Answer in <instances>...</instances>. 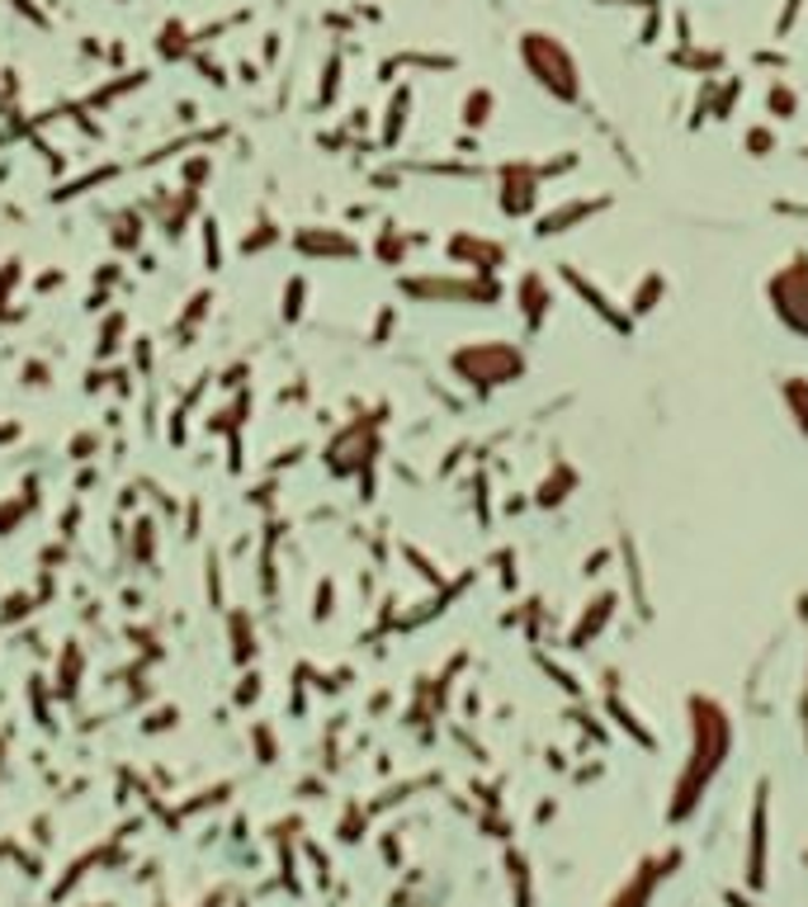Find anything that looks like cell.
<instances>
[{
    "label": "cell",
    "mask_w": 808,
    "mask_h": 907,
    "mask_svg": "<svg viewBox=\"0 0 808 907\" xmlns=\"http://www.w3.org/2000/svg\"><path fill=\"white\" fill-rule=\"evenodd\" d=\"M449 369H455V378L463 388H473L478 397H492L501 388L520 383L525 373H530V355H525L516 340H468V346H459L455 355H449Z\"/></svg>",
    "instance_id": "obj_1"
},
{
    "label": "cell",
    "mask_w": 808,
    "mask_h": 907,
    "mask_svg": "<svg viewBox=\"0 0 808 907\" xmlns=\"http://www.w3.org/2000/svg\"><path fill=\"white\" fill-rule=\"evenodd\" d=\"M690 737H695V747H690V775H686V785H681V799H676V813H686L695 799H700V789L714 770H719L724 761V751H728V714L719 699H709V695H690Z\"/></svg>",
    "instance_id": "obj_2"
},
{
    "label": "cell",
    "mask_w": 808,
    "mask_h": 907,
    "mask_svg": "<svg viewBox=\"0 0 808 907\" xmlns=\"http://www.w3.org/2000/svg\"><path fill=\"white\" fill-rule=\"evenodd\" d=\"M766 302L785 331L808 340V256H789L776 275L766 279Z\"/></svg>",
    "instance_id": "obj_3"
},
{
    "label": "cell",
    "mask_w": 808,
    "mask_h": 907,
    "mask_svg": "<svg viewBox=\"0 0 808 907\" xmlns=\"http://www.w3.org/2000/svg\"><path fill=\"white\" fill-rule=\"evenodd\" d=\"M407 293L417 298H445V302H463V308H497L506 298V283L497 275H478V279H407Z\"/></svg>",
    "instance_id": "obj_4"
},
{
    "label": "cell",
    "mask_w": 808,
    "mask_h": 907,
    "mask_svg": "<svg viewBox=\"0 0 808 907\" xmlns=\"http://www.w3.org/2000/svg\"><path fill=\"white\" fill-rule=\"evenodd\" d=\"M558 279L562 283H568V289L581 298V302H587V312L591 317H600V321H606V327L610 331H619V336H634V327H638V321L625 312V302H615L606 289H600V283L587 275V270H577V265L572 260H562L558 265Z\"/></svg>",
    "instance_id": "obj_5"
},
{
    "label": "cell",
    "mask_w": 808,
    "mask_h": 907,
    "mask_svg": "<svg viewBox=\"0 0 808 907\" xmlns=\"http://www.w3.org/2000/svg\"><path fill=\"white\" fill-rule=\"evenodd\" d=\"M539 166H506L501 170V189H497V208L506 218H535L539 208Z\"/></svg>",
    "instance_id": "obj_6"
},
{
    "label": "cell",
    "mask_w": 808,
    "mask_h": 907,
    "mask_svg": "<svg viewBox=\"0 0 808 907\" xmlns=\"http://www.w3.org/2000/svg\"><path fill=\"white\" fill-rule=\"evenodd\" d=\"M615 199L610 195H596V199H568V203H558V208H543V213H535V237H562V232H572V227L581 222H591L596 213H606Z\"/></svg>",
    "instance_id": "obj_7"
},
{
    "label": "cell",
    "mask_w": 808,
    "mask_h": 907,
    "mask_svg": "<svg viewBox=\"0 0 808 907\" xmlns=\"http://www.w3.org/2000/svg\"><path fill=\"white\" fill-rule=\"evenodd\" d=\"M511 293H516V308H520V317H525V331L539 336L543 321H549V312H553V283L543 279L539 270H525V275L516 279Z\"/></svg>",
    "instance_id": "obj_8"
},
{
    "label": "cell",
    "mask_w": 808,
    "mask_h": 907,
    "mask_svg": "<svg viewBox=\"0 0 808 907\" xmlns=\"http://www.w3.org/2000/svg\"><path fill=\"white\" fill-rule=\"evenodd\" d=\"M449 260H463V265H473L478 275H497L506 260H511V251H506L501 241H492V237H478V232H455L449 237Z\"/></svg>",
    "instance_id": "obj_9"
},
{
    "label": "cell",
    "mask_w": 808,
    "mask_h": 907,
    "mask_svg": "<svg viewBox=\"0 0 808 907\" xmlns=\"http://www.w3.org/2000/svg\"><path fill=\"white\" fill-rule=\"evenodd\" d=\"M619 615V591H600L596 600L581 605L577 624L568 629V648H591V642L610 629V619Z\"/></svg>",
    "instance_id": "obj_10"
},
{
    "label": "cell",
    "mask_w": 808,
    "mask_h": 907,
    "mask_svg": "<svg viewBox=\"0 0 808 907\" xmlns=\"http://www.w3.org/2000/svg\"><path fill=\"white\" fill-rule=\"evenodd\" d=\"M667 302V275L662 270H644L638 275V283H634V293L625 298V312L634 317V321H644V317H652L657 308Z\"/></svg>",
    "instance_id": "obj_11"
},
{
    "label": "cell",
    "mask_w": 808,
    "mask_h": 907,
    "mask_svg": "<svg viewBox=\"0 0 808 907\" xmlns=\"http://www.w3.org/2000/svg\"><path fill=\"white\" fill-rule=\"evenodd\" d=\"M572 487H577V472H572V464L568 459H553L549 464V472L539 478V487H535V506H562L572 497Z\"/></svg>",
    "instance_id": "obj_12"
},
{
    "label": "cell",
    "mask_w": 808,
    "mask_h": 907,
    "mask_svg": "<svg viewBox=\"0 0 808 907\" xmlns=\"http://www.w3.org/2000/svg\"><path fill=\"white\" fill-rule=\"evenodd\" d=\"M780 402H785V416L804 440H808V378L804 373H785L780 378Z\"/></svg>",
    "instance_id": "obj_13"
},
{
    "label": "cell",
    "mask_w": 808,
    "mask_h": 907,
    "mask_svg": "<svg viewBox=\"0 0 808 907\" xmlns=\"http://www.w3.org/2000/svg\"><path fill=\"white\" fill-rule=\"evenodd\" d=\"M770 147H776V138H766V132H751V138H747V151H751V157H766Z\"/></svg>",
    "instance_id": "obj_14"
}]
</instances>
